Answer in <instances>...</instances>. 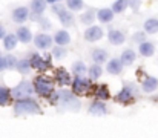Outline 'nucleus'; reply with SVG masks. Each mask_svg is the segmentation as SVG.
<instances>
[{
  "instance_id": "obj_1",
  "label": "nucleus",
  "mask_w": 158,
  "mask_h": 138,
  "mask_svg": "<svg viewBox=\"0 0 158 138\" xmlns=\"http://www.w3.org/2000/svg\"><path fill=\"white\" fill-rule=\"evenodd\" d=\"M40 112H42L40 104L32 97L20 98V100L14 101V114L17 117H20V115H35V114H40Z\"/></svg>"
},
{
  "instance_id": "obj_2",
  "label": "nucleus",
  "mask_w": 158,
  "mask_h": 138,
  "mask_svg": "<svg viewBox=\"0 0 158 138\" xmlns=\"http://www.w3.org/2000/svg\"><path fill=\"white\" fill-rule=\"evenodd\" d=\"M57 103L68 111H78L80 109V100L72 91L61 89L57 92Z\"/></svg>"
},
{
  "instance_id": "obj_3",
  "label": "nucleus",
  "mask_w": 158,
  "mask_h": 138,
  "mask_svg": "<svg viewBox=\"0 0 158 138\" xmlns=\"http://www.w3.org/2000/svg\"><path fill=\"white\" fill-rule=\"evenodd\" d=\"M32 86H34V92L39 94L40 97H49L54 92V82L51 77H45V75H37L32 80Z\"/></svg>"
},
{
  "instance_id": "obj_4",
  "label": "nucleus",
  "mask_w": 158,
  "mask_h": 138,
  "mask_svg": "<svg viewBox=\"0 0 158 138\" xmlns=\"http://www.w3.org/2000/svg\"><path fill=\"white\" fill-rule=\"evenodd\" d=\"M34 94V86L31 82L28 80H22L17 86H14L11 89V95L14 100H20V98H28V97H32Z\"/></svg>"
},
{
  "instance_id": "obj_5",
  "label": "nucleus",
  "mask_w": 158,
  "mask_h": 138,
  "mask_svg": "<svg viewBox=\"0 0 158 138\" xmlns=\"http://www.w3.org/2000/svg\"><path fill=\"white\" fill-rule=\"evenodd\" d=\"M135 95H137V86L134 83H124L123 89L117 94L115 100L121 104H131L135 100Z\"/></svg>"
},
{
  "instance_id": "obj_6",
  "label": "nucleus",
  "mask_w": 158,
  "mask_h": 138,
  "mask_svg": "<svg viewBox=\"0 0 158 138\" xmlns=\"http://www.w3.org/2000/svg\"><path fill=\"white\" fill-rule=\"evenodd\" d=\"M72 92L78 97V95H85L91 91V80L86 77H74L72 78Z\"/></svg>"
},
{
  "instance_id": "obj_7",
  "label": "nucleus",
  "mask_w": 158,
  "mask_h": 138,
  "mask_svg": "<svg viewBox=\"0 0 158 138\" xmlns=\"http://www.w3.org/2000/svg\"><path fill=\"white\" fill-rule=\"evenodd\" d=\"M29 63H31V68L32 69H37V71H46V69H51L52 68L51 60L46 58V57H42L37 52H32L29 55Z\"/></svg>"
},
{
  "instance_id": "obj_8",
  "label": "nucleus",
  "mask_w": 158,
  "mask_h": 138,
  "mask_svg": "<svg viewBox=\"0 0 158 138\" xmlns=\"http://www.w3.org/2000/svg\"><path fill=\"white\" fill-rule=\"evenodd\" d=\"M32 40H34V45L37 49H40V51H48V49H51L52 48V37L49 36V34H46V32H39V34H35L34 37H32Z\"/></svg>"
},
{
  "instance_id": "obj_9",
  "label": "nucleus",
  "mask_w": 158,
  "mask_h": 138,
  "mask_svg": "<svg viewBox=\"0 0 158 138\" xmlns=\"http://www.w3.org/2000/svg\"><path fill=\"white\" fill-rule=\"evenodd\" d=\"M29 14H31V11H29L28 6H17V8H14V11L11 14V19H12L14 23L22 25L29 19Z\"/></svg>"
},
{
  "instance_id": "obj_10",
  "label": "nucleus",
  "mask_w": 158,
  "mask_h": 138,
  "mask_svg": "<svg viewBox=\"0 0 158 138\" xmlns=\"http://www.w3.org/2000/svg\"><path fill=\"white\" fill-rule=\"evenodd\" d=\"M103 28L102 26H89L86 31H85V40L89 42V43H94V42H98L103 39Z\"/></svg>"
},
{
  "instance_id": "obj_11",
  "label": "nucleus",
  "mask_w": 158,
  "mask_h": 138,
  "mask_svg": "<svg viewBox=\"0 0 158 138\" xmlns=\"http://www.w3.org/2000/svg\"><path fill=\"white\" fill-rule=\"evenodd\" d=\"M54 78H55V83H58V86H69V85L72 83L71 74H69L66 69H63V68L55 69V75H54Z\"/></svg>"
},
{
  "instance_id": "obj_12",
  "label": "nucleus",
  "mask_w": 158,
  "mask_h": 138,
  "mask_svg": "<svg viewBox=\"0 0 158 138\" xmlns=\"http://www.w3.org/2000/svg\"><path fill=\"white\" fill-rule=\"evenodd\" d=\"M88 112H89L91 115H95V117H103V115L107 114V106H106L102 100H95V101L91 103Z\"/></svg>"
},
{
  "instance_id": "obj_13",
  "label": "nucleus",
  "mask_w": 158,
  "mask_h": 138,
  "mask_svg": "<svg viewBox=\"0 0 158 138\" xmlns=\"http://www.w3.org/2000/svg\"><path fill=\"white\" fill-rule=\"evenodd\" d=\"M107 40L109 43L114 46H118V45H123L126 42V34L120 29H110L107 32Z\"/></svg>"
},
{
  "instance_id": "obj_14",
  "label": "nucleus",
  "mask_w": 158,
  "mask_h": 138,
  "mask_svg": "<svg viewBox=\"0 0 158 138\" xmlns=\"http://www.w3.org/2000/svg\"><path fill=\"white\" fill-rule=\"evenodd\" d=\"M52 40L57 46H68L71 43V34L66 29H58V31H55Z\"/></svg>"
},
{
  "instance_id": "obj_15",
  "label": "nucleus",
  "mask_w": 158,
  "mask_h": 138,
  "mask_svg": "<svg viewBox=\"0 0 158 138\" xmlns=\"http://www.w3.org/2000/svg\"><path fill=\"white\" fill-rule=\"evenodd\" d=\"M15 37H17V40L19 42H22V43H31L32 42V32H31V29L28 28V26H19L17 28V31H15Z\"/></svg>"
},
{
  "instance_id": "obj_16",
  "label": "nucleus",
  "mask_w": 158,
  "mask_h": 138,
  "mask_svg": "<svg viewBox=\"0 0 158 138\" xmlns=\"http://www.w3.org/2000/svg\"><path fill=\"white\" fill-rule=\"evenodd\" d=\"M123 63L120 61V58H110L106 65V72L110 75H120L123 72Z\"/></svg>"
},
{
  "instance_id": "obj_17",
  "label": "nucleus",
  "mask_w": 158,
  "mask_h": 138,
  "mask_svg": "<svg viewBox=\"0 0 158 138\" xmlns=\"http://www.w3.org/2000/svg\"><path fill=\"white\" fill-rule=\"evenodd\" d=\"M107 51L103 49V48H95V49H92L91 51V58H92V61L95 63V65H103L107 61Z\"/></svg>"
},
{
  "instance_id": "obj_18",
  "label": "nucleus",
  "mask_w": 158,
  "mask_h": 138,
  "mask_svg": "<svg viewBox=\"0 0 158 138\" xmlns=\"http://www.w3.org/2000/svg\"><path fill=\"white\" fill-rule=\"evenodd\" d=\"M57 17H58V22L64 26V28H69V26H74V14L69 11V9H61L58 14H57Z\"/></svg>"
},
{
  "instance_id": "obj_19",
  "label": "nucleus",
  "mask_w": 158,
  "mask_h": 138,
  "mask_svg": "<svg viewBox=\"0 0 158 138\" xmlns=\"http://www.w3.org/2000/svg\"><path fill=\"white\" fill-rule=\"evenodd\" d=\"M141 89L146 94H151V92H155L158 89V78L157 77H152V75H148L143 83H141Z\"/></svg>"
},
{
  "instance_id": "obj_20",
  "label": "nucleus",
  "mask_w": 158,
  "mask_h": 138,
  "mask_svg": "<svg viewBox=\"0 0 158 138\" xmlns=\"http://www.w3.org/2000/svg\"><path fill=\"white\" fill-rule=\"evenodd\" d=\"M135 60H137V54H135V51L132 48L124 49L121 52V55H120V61L123 63V66H131V65L135 63Z\"/></svg>"
},
{
  "instance_id": "obj_21",
  "label": "nucleus",
  "mask_w": 158,
  "mask_h": 138,
  "mask_svg": "<svg viewBox=\"0 0 158 138\" xmlns=\"http://www.w3.org/2000/svg\"><path fill=\"white\" fill-rule=\"evenodd\" d=\"M114 12H112V9L110 8H100L97 12H95V17H97V20L100 22V23H110L112 20H114Z\"/></svg>"
},
{
  "instance_id": "obj_22",
  "label": "nucleus",
  "mask_w": 158,
  "mask_h": 138,
  "mask_svg": "<svg viewBox=\"0 0 158 138\" xmlns=\"http://www.w3.org/2000/svg\"><path fill=\"white\" fill-rule=\"evenodd\" d=\"M46 6H48L46 0H32L29 3V11L34 15H43V12L46 11Z\"/></svg>"
},
{
  "instance_id": "obj_23",
  "label": "nucleus",
  "mask_w": 158,
  "mask_h": 138,
  "mask_svg": "<svg viewBox=\"0 0 158 138\" xmlns=\"http://www.w3.org/2000/svg\"><path fill=\"white\" fill-rule=\"evenodd\" d=\"M71 69H72L74 77H85V75L88 74V66H86V63H85V61H81V60L74 61Z\"/></svg>"
},
{
  "instance_id": "obj_24",
  "label": "nucleus",
  "mask_w": 158,
  "mask_h": 138,
  "mask_svg": "<svg viewBox=\"0 0 158 138\" xmlns=\"http://www.w3.org/2000/svg\"><path fill=\"white\" fill-rule=\"evenodd\" d=\"M138 52H140L143 57H152V55L155 54V45H154L152 42L146 40V42H143V43L138 45Z\"/></svg>"
},
{
  "instance_id": "obj_25",
  "label": "nucleus",
  "mask_w": 158,
  "mask_h": 138,
  "mask_svg": "<svg viewBox=\"0 0 158 138\" xmlns=\"http://www.w3.org/2000/svg\"><path fill=\"white\" fill-rule=\"evenodd\" d=\"M31 63H29V58H20L17 60V65H15V71L22 75H28L31 72Z\"/></svg>"
},
{
  "instance_id": "obj_26",
  "label": "nucleus",
  "mask_w": 158,
  "mask_h": 138,
  "mask_svg": "<svg viewBox=\"0 0 158 138\" xmlns=\"http://www.w3.org/2000/svg\"><path fill=\"white\" fill-rule=\"evenodd\" d=\"M143 31L146 34H157L158 32V19L155 17H149L144 25H143Z\"/></svg>"
},
{
  "instance_id": "obj_27",
  "label": "nucleus",
  "mask_w": 158,
  "mask_h": 138,
  "mask_svg": "<svg viewBox=\"0 0 158 138\" xmlns=\"http://www.w3.org/2000/svg\"><path fill=\"white\" fill-rule=\"evenodd\" d=\"M95 9H88V11H85L81 15H80V22H81V25H86V26H92V23L95 22Z\"/></svg>"
},
{
  "instance_id": "obj_28",
  "label": "nucleus",
  "mask_w": 158,
  "mask_h": 138,
  "mask_svg": "<svg viewBox=\"0 0 158 138\" xmlns=\"http://www.w3.org/2000/svg\"><path fill=\"white\" fill-rule=\"evenodd\" d=\"M19 43V40H17V37H15V34H6L5 37H3V48L9 52V51H12V49H15V46Z\"/></svg>"
},
{
  "instance_id": "obj_29",
  "label": "nucleus",
  "mask_w": 158,
  "mask_h": 138,
  "mask_svg": "<svg viewBox=\"0 0 158 138\" xmlns=\"http://www.w3.org/2000/svg\"><path fill=\"white\" fill-rule=\"evenodd\" d=\"M102 74H103V68H102L100 65H95V63H94L92 66L88 68V77H89L91 82L98 80V78L102 77Z\"/></svg>"
},
{
  "instance_id": "obj_30",
  "label": "nucleus",
  "mask_w": 158,
  "mask_h": 138,
  "mask_svg": "<svg viewBox=\"0 0 158 138\" xmlns=\"http://www.w3.org/2000/svg\"><path fill=\"white\" fill-rule=\"evenodd\" d=\"M12 101L11 89L6 86H0V106H8Z\"/></svg>"
},
{
  "instance_id": "obj_31",
  "label": "nucleus",
  "mask_w": 158,
  "mask_h": 138,
  "mask_svg": "<svg viewBox=\"0 0 158 138\" xmlns=\"http://www.w3.org/2000/svg\"><path fill=\"white\" fill-rule=\"evenodd\" d=\"M64 6L71 12H77V11H81L85 8V2L83 0H66Z\"/></svg>"
},
{
  "instance_id": "obj_32",
  "label": "nucleus",
  "mask_w": 158,
  "mask_h": 138,
  "mask_svg": "<svg viewBox=\"0 0 158 138\" xmlns=\"http://www.w3.org/2000/svg\"><path fill=\"white\" fill-rule=\"evenodd\" d=\"M127 8H129L127 0H115V2L112 3V6H110V9H112L114 14H121V12H124Z\"/></svg>"
},
{
  "instance_id": "obj_33",
  "label": "nucleus",
  "mask_w": 158,
  "mask_h": 138,
  "mask_svg": "<svg viewBox=\"0 0 158 138\" xmlns=\"http://www.w3.org/2000/svg\"><path fill=\"white\" fill-rule=\"evenodd\" d=\"M95 97H97L98 100H102V101L109 100V97H110V94H109V88H107L106 85H100V86H97V88H95Z\"/></svg>"
},
{
  "instance_id": "obj_34",
  "label": "nucleus",
  "mask_w": 158,
  "mask_h": 138,
  "mask_svg": "<svg viewBox=\"0 0 158 138\" xmlns=\"http://www.w3.org/2000/svg\"><path fill=\"white\" fill-rule=\"evenodd\" d=\"M51 54H52V57L55 60H63L66 57L68 51H66L64 46H55V48H52V52Z\"/></svg>"
},
{
  "instance_id": "obj_35",
  "label": "nucleus",
  "mask_w": 158,
  "mask_h": 138,
  "mask_svg": "<svg viewBox=\"0 0 158 138\" xmlns=\"http://www.w3.org/2000/svg\"><path fill=\"white\" fill-rule=\"evenodd\" d=\"M3 58H5L6 69H15V65H17V58H15V55H12V54H6V55H3Z\"/></svg>"
},
{
  "instance_id": "obj_36",
  "label": "nucleus",
  "mask_w": 158,
  "mask_h": 138,
  "mask_svg": "<svg viewBox=\"0 0 158 138\" xmlns=\"http://www.w3.org/2000/svg\"><path fill=\"white\" fill-rule=\"evenodd\" d=\"M146 36H148V34H146L144 31H137L135 34H132V42L140 45V43L146 42Z\"/></svg>"
},
{
  "instance_id": "obj_37",
  "label": "nucleus",
  "mask_w": 158,
  "mask_h": 138,
  "mask_svg": "<svg viewBox=\"0 0 158 138\" xmlns=\"http://www.w3.org/2000/svg\"><path fill=\"white\" fill-rule=\"evenodd\" d=\"M37 23L40 25V29H43V31H45V29L48 31V29H51V28H52V23H51V20H49L48 17H43V15L40 17V20H39Z\"/></svg>"
},
{
  "instance_id": "obj_38",
  "label": "nucleus",
  "mask_w": 158,
  "mask_h": 138,
  "mask_svg": "<svg viewBox=\"0 0 158 138\" xmlns=\"http://www.w3.org/2000/svg\"><path fill=\"white\" fill-rule=\"evenodd\" d=\"M127 5H129V8L132 9V11H138L140 9V5H141V0H127Z\"/></svg>"
},
{
  "instance_id": "obj_39",
  "label": "nucleus",
  "mask_w": 158,
  "mask_h": 138,
  "mask_svg": "<svg viewBox=\"0 0 158 138\" xmlns=\"http://www.w3.org/2000/svg\"><path fill=\"white\" fill-rule=\"evenodd\" d=\"M64 8H66L64 5H61V3H55V5H52V12L57 15V14H58L61 9H64Z\"/></svg>"
},
{
  "instance_id": "obj_40",
  "label": "nucleus",
  "mask_w": 158,
  "mask_h": 138,
  "mask_svg": "<svg viewBox=\"0 0 158 138\" xmlns=\"http://www.w3.org/2000/svg\"><path fill=\"white\" fill-rule=\"evenodd\" d=\"M3 71H6V65H5V58H3V55L0 54V72H3Z\"/></svg>"
},
{
  "instance_id": "obj_41",
  "label": "nucleus",
  "mask_w": 158,
  "mask_h": 138,
  "mask_svg": "<svg viewBox=\"0 0 158 138\" xmlns=\"http://www.w3.org/2000/svg\"><path fill=\"white\" fill-rule=\"evenodd\" d=\"M6 36V29H5V26L3 25H0V40H3V37Z\"/></svg>"
},
{
  "instance_id": "obj_42",
  "label": "nucleus",
  "mask_w": 158,
  "mask_h": 138,
  "mask_svg": "<svg viewBox=\"0 0 158 138\" xmlns=\"http://www.w3.org/2000/svg\"><path fill=\"white\" fill-rule=\"evenodd\" d=\"M61 0H46V3L48 5H55V3H60Z\"/></svg>"
}]
</instances>
